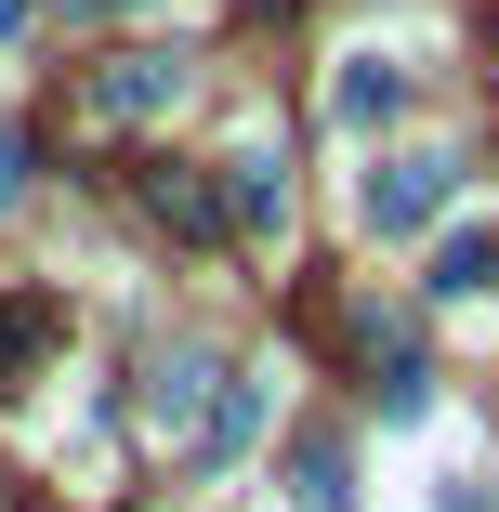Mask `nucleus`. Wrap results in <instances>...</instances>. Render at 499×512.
<instances>
[{
  "label": "nucleus",
  "mask_w": 499,
  "mask_h": 512,
  "mask_svg": "<svg viewBox=\"0 0 499 512\" xmlns=\"http://www.w3.org/2000/svg\"><path fill=\"white\" fill-rule=\"evenodd\" d=\"M460 211V145H381L368 171H355V224L381 237V250H408L421 224H447Z\"/></svg>",
  "instance_id": "1"
},
{
  "label": "nucleus",
  "mask_w": 499,
  "mask_h": 512,
  "mask_svg": "<svg viewBox=\"0 0 499 512\" xmlns=\"http://www.w3.org/2000/svg\"><path fill=\"white\" fill-rule=\"evenodd\" d=\"M211 394H224V368L197 355V342H171V355L145 368V434H158V447H197V434H211Z\"/></svg>",
  "instance_id": "2"
},
{
  "label": "nucleus",
  "mask_w": 499,
  "mask_h": 512,
  "mask_svg": "<svg viewBox=\"0 0 499 512\" xmlns=\"http://www.w3.org/2000/svg\"><path fill=\"white\" fill-rule=\"evenodd\" d=\"M184 79H197L184 53H119V66H92V92H79V106L132 132V119H171V106H184Z\"/></svg>",
  "instance_id": "3"
},
{
  "label": "nucleus",
  "mask_w": 499,
  "mask_h": 512,
  "mask_svg": "<svg viewBox=\"0 0 499 512\" xmlns=\"http://www.w3.org/2000/svg\"><path fill=\"white\" fill-rule=\"evenodd\" d=\"M224 224H237V237H289V158H276L263 132L224 158Z\"/></svg>",
  "instance_id": "4"
},
{
  "label": "nucleus",
  "mask_w": 499,
  "mask_h": 512,
  "mask_svg": "<svg viewBox=\"0 0 499 512\" xmlns=\"http://www.w3.org/2000/svg\"><path fill=\"white\" fill-rule=\"evenodd\" d=\"M394 106H408V66H394L381 40H355V53L329 66V119H342V132H381Z\"/></svg>",
  "instance_id": "5"
},
{
  "label": "nucleus",
  "mask_w": 499,
  "mask_h": 512,
  "mask_svg": "<svg viewBox=\"0 0 499 512\" xmlns=\"http://www.w3.org/2000/svg\"><path fill=\"white\" fill-rule=\"evenodd\" d=\"M53 342H66V302H53V289H14V302H0V394H14Z\"/></svg>",
  "instance_id": "6"
},
{
  "label": "nucleus",
  "mask_w": 499,
  "mask_h": 512,
  "mask_svg": "<svg viewBox=\"0 0 499 512\" xmlns=\"http://www.w3.org/2000/svg\"><path fill=\"white\" fill-rule=\"evenodd\" d=\"M276 381H289V368H237V381L211 394V434H197V460H237V447L263 434V394H276Z\"/></svg>",
  "instance_id": "7"
},
{
  "label": "nucleus",
  "mask_w": 499,
  "mask_h": 512,
  "mask_svg": "<svg viewBox=\"0 0 499 512\" xmlns=\"http://www.w3.org/2000/svg\"><path fill=\"white\" fill-rule=\"evenodd\" d=\"M145 211H158L171 237H224V184H211V171H145Z\"/></svg>",
  "instance_id": "8"
},
{
  "label": "nucleus",
  "mask_w": 499,
  "mask_h": 512,
  "mask_svg": "<svg viewBox=\"0 0 499 512\" xmlns=\"http://www.w3.org/2000/svg\"><path fill=\"white\" fill-rule=\"evenodd\" d=\"M289 512H355V447H303L289 460Z\"/></svg>",
  "instance_id": "9"
},
{
  "label": "nucleus",
  "mask_w": 499,
  "mask_h": 512,
  "mask_svg": "<svg viewBox=\"0 0 499 512\" xmlns=\"http://www.w3.org/2000/svg\"><path fill=\"white\" fill-rule=\"evenodd\" d=\"M486 263H499V250H486V237H473V224H460V237H447V250H434V302H460V289H486Z\"/></svg>",
  "instance_id": "10"
},
{
  "label": "nucleus",
  "mask_w": 499,
  "mask_h": 512,
  "mask_svg": "<svg viewBox=\"0 0 499 512\" xmlns=\"http://www.w3.org/2000/svg\"><path fill=\"white\" fill-rule=\"evenodd\" d=\"M434 512H499V499H486V473H473V460H447V473H434Z\"/></svg>",
  "instance_id": "11"
},
{
  "label": "nucleus",
  "mask_w": 499,
  "mask_h": 512,
  "mask_svg": "<svg viewBox=\"0 0 499 512\" xmlns=\"http://www.w3.org/2000/svg\"><path fill=\"white\" fill-rule=\"evenodd\" d=\"M27 197V132H0V211Z\"/></svg>",
  "instance_id": "12"
},
{
  "label": "nucleus",
  "mask_w": 499,
  "mask_h": 512,
  "mask_svg": "<svg viewBox=\"0 0 499 512\" xmlns=\"http://www.w3.org/2000/svg\"><path fill=\"white\" fill-rule=\"evenodd\" d=\"M27 27H40V0H0V53H14V40H27Z\"/></svg>",
  "instance_id": "13"
},
{
  "label": "nucleus",
  "mask_w": 499,
  "mask_h": 512,
  "mask_svg": "<svg viewBox=\"0 0 499 512\" xmlns=\"http://www.w3.org/2000/svg\"><path fill=\"white\" fill-rule=\"evenodd\" d=\"M66 14H79V27H92V14H145V0H66Z\"/></svg>",
  "instance_id": "14"
}]
</instances>
